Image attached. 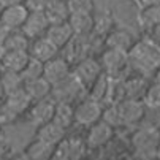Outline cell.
<instances>
[{"label":"cell","instance_id":"6da1fadb","mask_svg":"<svg viewBox=\"0 0 160 160\" xmlns=\"http://www.w3.org/2000/svg\"><path fill=\"white\" fill-rule=\"evenodd\" d=\"M157 48L158 46L154 41L152 44L135 43L133 48L128 51V62H132L141 72L157 70V67L160 65V51Z\"/></svg>","mask_w":160,"mask_h":160},{"label":"cell","instance_id":"7a4b0ae2","mask_svg":"<svg viewBox=\"0 0 160 160\" xmlns=\"http://www.w3.org/2000/svg\"><path fill=\"white\" fill-rule=\"evenodd\" d=\"M73 65L75 67L72 68V73L78 78V81L84 87H90L97 81V78L103 73L100 60H97L94 57H84Z\"/></svg>","mask_w":160,"mask_h":160},{"label":"cell","instance_id":"3957f363","mask_svg":"<svg viewBox=\"0 0 160 160\" xmlns=\"http://www.w3.org/2000/svg\"><path fill=\"white\" fill-rule=\"evenodd\" d=\"M102 112L103 109H102L100 102L89 97L86 100H81L75 106V122L78 125L89 127L102 119Z\"/></svg>","mask_w":160,"mask_h":160},{"label":"cell","instance_id":"277c9868","mask_svg":"<svg viewBox=\"0 0 160 160\" xmlns=\"http://www.w3.org/2000/svg\"><path fill=\"white\" fill-rule=\"evenodd\" d=\"M84 89V86L78 81V78L72 73L70 76H67L65 79L59 81L57 84L52 86V92H51V97L56 100V102H67V103H73L81 90Z\"/></svg>","mask_w":160,"mask_h":160},{"label":"cell","instance_id":"5b68a950","mask_svg":"<svg viewBox=\"0 0 160 160\" xmlns=\"http://www.w3.org/2000/svg\"><path fill=\"white\" fill-rule=\"evenodd\" d=\"M30 13L27 3H18L11 7H5L0 11V27L8 30H16L24 26V22Z\"/></svg>","mask_w":160,"mask_h":160},{"label":"cell","instance_id":"8992f818","mask_svg":"<svg viewBox=\"0 0 160 160\" xmlns=\"http://www.w3.org/2000/svg\"><path fill=\"white\" fill-rule=\"evenodd\" d=\"M160 143V132L155 127H146L138 130L133 135V146L140 155L149 154L151 157L155 154V149Z\"/></svg>","mask_w":160,"mask_h":160},{"label":"cell","instance_id":"52a82bcc","mask_svg":"<svg viewBox=\"0 0 160 160\" xmlns=\"http://www.w3.org/2000/svg\"><path fill=\"white\" fill-rule=\"evenodd\" d=\"M102 68L106 75H119L128 63V52L108 48L100 57Z\"/></svg>","mask_w":160,"mask_h":160},{"label":"cell","instance_id":"ba28073f","mask_svg":"<svg viewBox=\"0 0 160 160\" xmlns=\"http://www.w3.org/2000/svg\"><path fill=\"white\" fill-rule=\"evenodd\" d=\"M48 27H49V21H48V16L44 13V10H30V13L24 22V26L21 27V30L30 40H33V38L43 37L46 33Z\"/></svg>","mask_w":160,"mask_h":160},{"label":"cell","instance_id":"9c48e42d","mask_svg":"<svg viewBox=\"0 0 160 160\" xmlns=\"http://www.w3.org/2000/svg\"><path fill=\"white\" fill-rule=\"evenodd\" d=\"M72 75V63L68 62L65 57H52L51 60L44 62V70H43V76L46 78L52 86L57 84L59 81L65 79L67 76Z\"/></svg>","mask_w":160,"mask_h":160},{"label":"cell","instance_id":"30bf717a","mask_svg":"<svg viewBox=\"0 0 160 160\" xmlns=\"http://www.w3.org/2000/svg\"><path fill=\"white\" fill-rule=\"evenodd\" d=\"M112 133H114V127H111L109 124H106L105 121L100 119L95 124L89 125L87 136H86V144L90 149L102 148L103 144H106L111 140Z\"/></svg>","mask_w":160,"mask_h":160},{"label":"cell","instance_id":"8fae6325","mask_svg":"<svg viewBox=\"0 0 160 160\" xmlns=\"http://www.w3.org/2000/svg\"><path fill=\"white\" fill-rule=\"evenodd\" d=\"M54 108H56V100L52 97L43 98V100H37L29 108V119H30V122H33L38 127V125H41L44 122L52 121Z\"/></svg>","mask_w":160,"mask_h":160},{"label":"cell","instance_id":"7c38bea8","mask_svg":"<svg viewBox=\"0 0 160 160\" xmlns=\"http://www.w3.org/2000/svg\"><path fill=\"white\" fill-rule=\"evenodd\" d=\"M122 125H133L140 122L144 116V105L138 98H124L118 103Z\"/></svg>","mask_w":160,"mask_h":160},{"label":"cell","instance_id":"4fadbf2b","mask_svg":"<svg viewBox=\"0 0 160 160\" xmlns=\"http://www.w3.org/2000/svg\"><path fill=\"white\" fill-rule=\"evenodd\" d=\"M29 52L32 57L41 60L43 63L51 60L52 57H56L59 54V46H56V44L46 37H38V38H33L30 41V48H29Z\"/></svg>","mask_w":160,"mask_h":160},{"label":"cell","instance_id":"5bb4252c","mask_svg":"<svg viewBox=\"0 0 160 160\" xmlns=\"http://www.w3.org/2000/svg\"><path fill=\"white\" fill-rule=\"evenodd\" d=\"M86 141L81 140H62L54 151V157L52 158H81L84 155V149H86Z\"/></svg>","mask_w":160,"mask_h":160},{"label":"cell","instance_id":"9a60e30c","mask_svg":"<svg viewBox=\"0 0 160 160\" xmlns=\"http://www.w3.org/2000/svg\"><path fill=\"white\" fill-rule=\"evenodd\" d=\"M65 130L62 125H59L57 122L54 121H49V122H44L41 125L37 127V133H35V138L41 140V141H46L49 144H54L57 146L65 136Z\"/></svg>","mask_w":160,"mask_h":160},{"label":"cell","instance_id":"2e32d148","mask_svg":"<svg viewBox=\"0 0 160 160\" xmlns=\"http://www.w3.org/2000/svg\"><path fill=\"white\" fill-rule=\"evenodd\" d=\"M29 59H30L29 51H3V54L0 56V68L21 73L22 68L27 65Z\"/></svg>","mask_w":160,"mask_h":160},{"label":"cell","instance_id":"e0dca14e","mask_svg":"<svg viewBox=\"0 0 160 160\" xmlns=\"http://www.w3.org/2000/svg\"><path fill=\"white\" fill-rule=\"evenodd\" d=\"M133 44H135V38L128 30L112 29L106 35V48H112V49H119V51L128 52L133 48Z\"/></svg>","mask_w":160,"mask_h":160},{"label":"cell","instance_id":"ac0fdd59","mask_svg":"<svg viewBox=\"0 0 160 160\" xmlns=\"http://www.w3.org/2000/svg\"><path fill=\"white\" fill-rule=\"evenodd\" d=\"M62 49L67 52L65 59L68 62H70V63H76L78 60L87 57L84 52L89 49V37H78V35H75Z\"/></svg>","mask_w":160,"mask_h":160},{"label":"cell","instance_id":"d6986e66","mask_svg":"<svg viewBox=\"0 0 160 160\" xmlns=\"http://www.w3.org/2000/svg\"><path fill=\"white\" fill-rule=\"evenodd\" d=\"M44 35H46L56 46H59V49H62L65 44L75 37L70 24H68V21L57 22V24H49V27H48V30H46Z\"/></svg>","mask_w":160,"mask_h":160},{"label":"cell","instance_id":"ffe728a7","mask_svg":"<svg viewBox=\"0 0 160 160\" xmlns=\"http://www.w3.org/2000/svg\"><path fill=\"white\" fill-rule=\"evenodd\" d=\"M30 41L32 40L21 29L8 30V33L2 40V49L3 51H29Z\"/></svg>","mask_w":160,"mask_h":160},{"label":"cell","instance_id":"44dd1931","mask_svg":"<svg viewBox=\"0 0 160 160\" xmlns=\"http://www.w3.org/2000/svg\"><path fill=\"white\" fill-rule=\"evenodd\" d=\"M68 24L78 37H90L94 32V16L84 13H72L68 18Z\"/></svg>","mask_w":160,"mask_h":160},{"label":"cell","instance_id":"7402d4cb","mask_svg":"<svg viewBox=\"0 0 160 160\" xmlns=\"http://www.w3.org/2000/svg\"><path fill=\"white\" fill-rule=\"evenodd\" d=\"M3 102L16 112V114H22L24 111H27L30 108V105L33 103V100L30 98V95L27 94V90L24 87L21 89H16L13 92L7 94Z\"/></svg>","mask_w":160,"mask_h":160},{"label":"cell","instance_id":"603a6c76","mask_svg":"<svg viewBox=\"0 0 160 160\" xmlns=\"http://www.w3.org/2000/svg\"><path fill=\"white\" fill-rule=\"evenodd\" d=\"M24 89L27 90V94L30 95V98L33 102H37V100H43V98L51 97L52 84L44 76H40L37 79H32V81L24 82Z\"/></svg>","mask_w":160,"mask_h":160},{"label":"cell","instance_id":"cb8c5ba5","mask_svg":"<svg viewBox=\"0 0 160 160\" xmlns=\"http://www.w3.org/2000/svg\"><path fill=\"white\" fill-rule=\"evenodd\" d=\"M44 13L48 16L49 24H57V22H65L70 18L72 11L68 7V0H52L51 3L44 7Z\"/></svg>","mask_w":160,"mask_h":160},{"label":"cell","instance_id":"d4e9b609","mask_svg":"<svg viewBox=\"0 0 160 160\" xmlns=\"http://www.w3.org/2000/svg\"><path fill=\"white\" fill-rule=\"evenodd\" d=\"M54 151H56L54 144H49L46 141H41V140L35 138L26 148L24 154H26L27 158H32V160H46V158L54 157Z\"/></svg>","mask_w":160,"mask_h":160},{"label":"cell","instance_id":"484cf974","mask_svg":"<svg viewBox=\"0 0 160 160\" xmlns=\"http://www.w3.org/2000/svg\"><path fill=\"white\" fill-rule=\"evenodd\" d=\"M52 121L63 128H68L72 124H75V106L67 102H56Z\"/></svg>","mask_w":160,"mask_h":160},{"label":"cell","instance_id":"4316f807","mask_svg":"<svg viewBox=\"0 0 160 160\" xmlns=\"http://www.w3.org/2000/svg\"><path fill=\"white\" fill-rule=\"evenodd\" d=\"M138 19H140L141 27L151 32L155 26L160 24V3L149 5V7H143V10H141Z\"/></svg>","mask_w":160,"mask_h":160},{"label":"cell","instance_id":"83f0119b","mask_svg":"<svg viewBox=\"0 0 160 160\" xmlns=\"http://www.w3.org/2000/svg\"><path fill=\"white\" fill-rule=\"evenodd\" d=\"M0 82H2V87L5 90V95L13 92L16 89L24 87V79H22L19 72H13V70H3L0 72Z\"/></svg>","mask_w":160,"mask_h":160},{"label":"cell","instance_id":"f1b7e54d","mask_svg":"<svg viewBox=\"0 0 160 160\" xmlns=\"http://www.w3.org/2000/svg\"><path fill=\"white\" fill-rule=\"evenodd\" d=\"M122 90H124V98H138L140 100V97H144L148 86H146L144 79H141V78H132L124 82Z\"/></svg>","mask_w":160,"mask_h":160},{"label":"cell","instance_id":"f546056e","mask_svg":"<svg viewBox=\"0 0 160 160\" xmlns=\"http://www.w3.org/2000/svg\"><path fill=\"white\" fill-rule=\"evenodd\" d=\"M43 70H44V63L30 56L27 65L22 68L21 76H22V79H24V82H27V81H32V79H37V78L43 76Z\"/></svg>","mask_w":160,"mask_h":160},{"label":"cell","instance_id":"4dcf8cb0","mask_svg":"<svg viewBox=\"0 0 160 160\" xmlns=\"http://www.w3.org/2000/svg\"><path fill=\"white\" fill-rule=\"evenodd\" d=\"M112 26H114V21L109 14L97 16V18H94V32H92V35H98V37L108 35L114 29Z\"/></svg>","mask_w":160,"mask_h":160},{"label":"cell","instance_id":"1f68e13d","mask_svg":"<svg viewBox=\"0 0 160 160\" xmlns=\"http://www.w3.org/2000/svg\"><path fill=\"white\" fill-rule=\"evenodd\" d=\"M90 89H92V92H90V98H95V100L102 102L103 97H105L106 92H108V89H109L108 75L103 72V73L97 78V81H95L92 86H90Z\"/></svg>","mask_w":160,"mask_h":160},{"label":"cell","instance_id":"d6a6232c","mask_svg":"<svg viewBox=\"0 0 160 160\" xmlns=\"http://www.w3.org/2000/svg\"><path fill=\"white\" fill-rule=\"evenodd\" d=\"M102 121H105L106 124H109L111 127H121L122 125V119H121V112H119V106L118 105H111L108 108L103 109L102 112Z\"/></svg>","mask_w":160,"mask_h":160},{"label":"cell","instance_id":"836d02e7","mask_svg":"<svg viewBox=\"0 0 160 160\" xmlns=\"http://www.w3.org/2000/svg\"><path fill=\"white\" fill-rule=\"evenodd\" d=\"M144 100L151 108H154V109L160 108V82L155 81L152 86L148 87L146 94H144Z\"/></svg>","mask_w":160,"mask_h":160},{"label":"cell","instance_id":"e575fe53","mask_svg":"<svg viewBox=\"0 0 160 160\" xmlns=\"http://www.w3.org/2000/svg\"><path fill=\"white\" fill-rule=\"evenodd\" d=\"M68 7H70L72 13L92 14V11H94V0H68Z\"/></svg>","mask_w":160,"mask_h":160},{"label":"cell","instance_id":"d590c367","mask_svg":"<svg viewBox=\"0 0 160 160\" xmlns=\"http://www.w3.org/2000/svg\"><path fill=\"white\" fill-rule=\"evenodd\" d=\"M18 116H19V114H16V112H14V111L5 103V102L0 103V127L11 124Z\"/></svg>","mask_w":160,"mask_h":160},{"label":"cell","instance_id":"8d00e7d4","mask_svg":"<svg viewBox=\"0 0 160 160\" xmlns=\"http://www.w3.org/2000/svg\"><path fill=\"white\" fill-rule=\"evenodd\" d=\"M26 2L30 10H44V7L51 3L52 0H26Z\"/></svg>","mask_w":160,"mask_h":160},{"label":"cell","instance_id":"74e56055","mask_svg":"<svg viewBox=\"0 0 160 160\" xmlns=\"http://www.w3.org/2000/svg\"><path fill=\"white\" fill-rule=\"evenodd\" d=\"M151 40L157 44V46L160 48V24L155 26L152 30H151Z\"/></svg>","mask_w":160,"mask_h":160},{"label":"cell","instance_id":"f35d334b","mask_svg":"<svg viewBox=\"0 0 160 160\" xmlns=\"http://www.w3.org/2000/svg\"><path fill=\"white\" fill-rule=\"evenodd\" d=\"M26 0H0V7H11V5H18V3H24Z\"/></svg>","mask_w":160,"mask_h":160},{"label":"cell","instance_id":"ab89813d","mask_svg":"<svg viewBox=\"0 0 160 160\" xmlns=\"http://www.w3.org/2000/svg\"><path fill=\"white\" fill-rule=\"evenodd\" d=\"M141 7H149V5H155V3H160V0H140Z\"/></svg>","mask_w":160,"mask_h":160},{"label":"cell","instance_id":"60d3db41","mask_svg":"<svg viewBox=\"0 0 160 160\" xmlns=\"http://www.w3.org/2000/svg\"><path fill=\"white\" fill-rule=\"evenodd\" d=\"M3 98H5V90H3V87H2V82H0V103L3 102Z\"/></svg>","mask_w":160,"mask_h":160},{"label":"cell","instance_id":"b9f144b4","mask_svg":"<svg viewBox=\"0 0 160 160\" xmlns=\"http://www.w3.org/2000/svg\"><path fill=\"white\" fill-rule=\"evenodd\" d=\"M155 81L160 82V65L157 67V70H155Z\"/></svg>","mask_w":160,"mask_h":160}]
</instances>
